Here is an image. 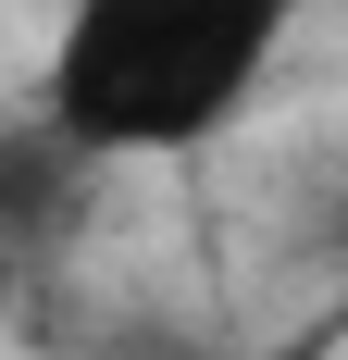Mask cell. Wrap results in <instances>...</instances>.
Instances as JSON below:
<instances>
[{"label":"cell","instance_id":"cell-1","mask_svg":"<svg viewBox=\"0 0 348 360\" xmlns=\"http://www.w3.org/2000/svg\"><path fill=\"white\" fill-rule=\"evenodd\" d=\"M299 0H75L50 37V137L75 162L224 137L274 75Z\"/></svg>","mask_w":348,"mask_h":360}]
</instances>
